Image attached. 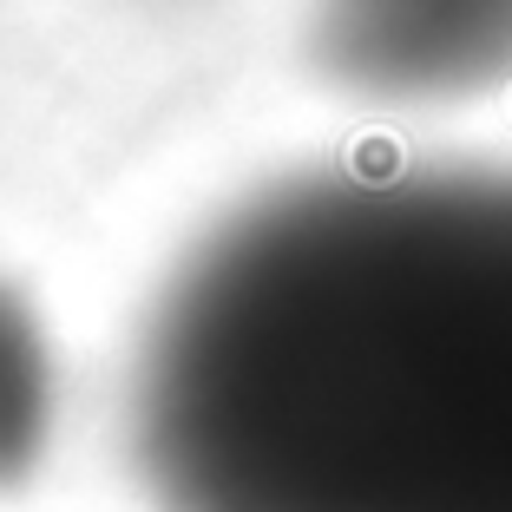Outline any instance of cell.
Instances as JSON below:
<instances>
[{
  "instance_id": "cell-1",
  "label": "cell",
  "mask_w": 512,
  "mask_h": 512,
  "mask_svg": "<svg viewBox=\"0 0 512 512\" xmlns=\"http://www.w3.org/2000/svg\"><path fill=\"white\" fill-rule=\"evenodd\" d=\"M165 512H512V171H348L237 211L151 322Z\"/></svg>"
},
{
  "instance_id": "cell-2",
  "label": "cell",
  "mask_w": 512,
  "mask_h": 512,
  "mask_svg": "<svg viewBox=\"0 0 512 512\" xmlns=\"http://www.w3.org/2000/svg\"><path fill=\"white\" fill-rule=\"evenodd\" d=\"M46 421H53V368L33 316L0 289V486L40 460Z\"/></svg>"
}]
</instances>
